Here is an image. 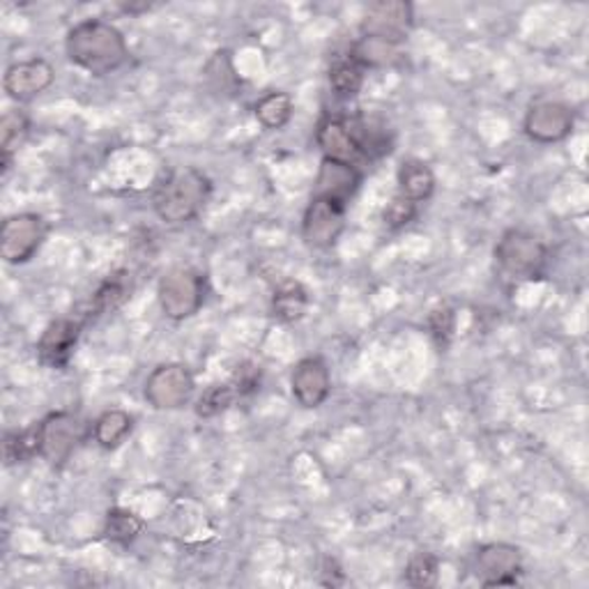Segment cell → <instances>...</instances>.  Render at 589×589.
<instances>
[{
	"label": "cell",
	"instance_id": "6da1fadb",
	"mask_svg": "<svg viewBox=\"0 0 589 589\" xmlns=\"http://www.w3.org/2000/svg\"><path fill=\"white\" fill-rule=\"evenodd\" d=\"M67 58L90 77H107L129 60V47L120 28L101 19H86L67 30Z\"/></svg>",
	"mask_w": 589,
	"mask_h": 589
},
{
	"label": "cell",
	"instance_id": "7a4b0ae2",
	"mask_svg": "<svg viewBox=\"0 0 589 589\" xmlns=\"http://www.w3.org/2000/svg\"><path fill=\"white\" fill-rule=\"evenodd\" d=\"M213 196V180L194 166H178L166 173V178L155 187L153 210L168 224L180 226L194 222Z\"/></svg>",
	"mask_w": 589,
	"mask_h": 589
},
{
	"label": "cell",
	"instance_id": "3957f363",
	"mask_svg": "<svg viewBox=\"0 0 589 589\" xmlns=\"http://www.w3.org/2000/svg\"><path fill=\"white\" fill-rule=\"evenodd\" d=\"M495 265L507 282H537L546 274L550 252L546 242L526 228H509L495 245Z\"/></svg>",
	"mask_w": 589,
	"mask_h": 589
},
{
	"label": "cell",
	"instance_id": "277c9868",
	"mask_svg": "<svg viewBox=\"0 0 589 589\" xmlns=\"http://www.w3.org/2000/svg\"><path fill=\"white\" fill-rule=\"evenodd\" d=\"M207 282L198 269L192 267H176L161 276L157 286V300L161 306V314L168 321H187L196 316L200 306L205 304Z\"/></svg>",
	"mask_w": 589,
	"mask_h": 589
},
{
	"label": "cell",
	"instance_id": "5b68a950",
	"mask_svg": "<svg viewBox=\"0 0 589 589\" xmlns=\"http://www.w3.org/2000/svg\"><path fill=\"white\" fill-rule=\"evenodd\" d=\"M49 226L38 213H19L3 222L0 228V258L10 265H23L40 252Z\"/></svg>",
	"mask_w": 589,
	"mask_h": 589
},
{
	"label": "cell",
	"instance_id": "8992f818",
	"mask_svg": "<svg viewBox=\"0 0 589 589\" xmlns=\"http://www.w3.org/2000/svg\"><path fill=\"white\" fill-rule=\"evenodd\" d=\"M414 28V8L405 0H380L369 6L360 32L362 38H371L392 47H401L408 42Z\"/></svg>",
	"mask_w": 589,
	"mask_h": 589
},
{
	"label": "cell",
	"instance_id": "52a82bcc",
	"mask_svg": "<svg viewBox=\"0 0 589 589\" xmlns=\"http://www.w3.org/2000/svg\"><path fill=\"white\" fill-rule=\"evenodd\" d=\"M196 390V380L189 366L168 362L153 369L146 377L144 396L155 410H180L185 408Z\"/></svg>",
	"mask_w": 589,
	"mask_h": 589
},
{
	"label": "cell",
	"instance_id": "ba28073f",
	"mask_svg": "<svg viewBox=\"0 0 589 589\" xmlns=\"http://www.w3.org/2000/svg\"><path fill=\"white\" fill-rule=\"evenodd\" d=\"M84 422L72 412H51L40 420V444L42 459L51 465H62L77 452L84 440Z\"/></svg>",
	"mask_w": 589,
	"mask_h": 589
},
{
	"label": "cell",
	"instance_id": "9c48e42d",
	"mask_svg": "<svg viewBox=\"0 0 589 589\" xmlns=\"http://www.w3.org/2000/svg\"><path fill=\"white\" fill-rule=\"evenodd\" d=\"M523 573L521 550L511 543H487L474 556V576L483 587H513Z\"/></svg>",
	"mask_w": 589,
	"mask_h": 589
},
{
	"label": "cell",
	"instance_id": "30bf717a",
	"mask_svg": "<svg viewBox=\"0 0 589 589\" xmlns=\"http://www.w3.org/2000/svg\"><path fill=\"white\" fill-rule=\"evenodd\" d=\"M576 114L565 101H537L528 109L523 129L534 144H560L571 136Z\"/></svg>",
	"mask_w": 589,
	"mask_h": 589
},
{
	"label": "cell",
	"instance_id": "8fae6325",
	"mask_svg": "<svg viewBox=\"0 0 589 589\" xmlns=\"http://www.w3.org/2000/svg\"><path fill=\"white\" fill-rule=\"evenodd\" d=\"M345 213H349V207L311 196L302 219V237L306 245L314 249H330L336 245L345 228Z\"/></svg>",
	"mask_w": 589,
	"mask_h": 589
},
{
	"label": "cell",
	"instance_id": "7c38bea8",
	"mask_svg": "<svg viewBox=\"0 0 589 589\" xmlns=\"http://www.w3.org/2000/svg\"><path fill=\"white\" fill-rule=\"evenodd\" d=\"M81 332H84V323L75 318H58L49 323L38 341L40 364L53 371L67 369L75 357Z\"/></svg>",
	"mask_w": 589,
	"mask_h": 589
},
{
	"label": "cell",
	"instance_id": "4fadbf2b",
	"mask_svg": "<svg viewBox=\"0 0 589 589\" xmlns=\"http://www.w3.org/2000/svg\"><path fill=\"white\" fill-rule=\"evenodd\" d=\"M291 392L295 401L314 410L321 408L332 394V375L323 357H304L293 366L291 373Z\"/></svg>",
	"mask_w": 589,
	"mask_h": 589
},
{
	"label": "cell",
	"instance_id": "5bb4252c",
	"mask_svg": "<svg viewBox=\"0 0 589 589\" xmlns=\"http://www.w3.org/2000/svg\"><path fill=\"white\" fill-rule=\"evenodd\" d=\"M316 144L323 150V159L343 161L353 166H357V161L364 159L351 118L323 116L316 127Z\"/></svg>",
	"mask_w": 589,
	"mask_h": 589
},
{
	"label": "cell",
	"instance_id": "9a60e30c",
	"mask_svg": "<svg viewBox=\"0 0 589 589\" xmlns=\"http://www.w3.org/2000/svg\"><path fill=\"white\" fill-rule=\"evenodd\" d=\"M56 81V69L45 58H30L8 67L3 88L17 101H30L45 90H49Z\"/></svg>",
	"mask_w": 589,
	"mask_h": 589
},
{
	"label": "cell",
	"instance_id": "2e32d148",
	"mask_svg": "<svg viewBox=\"0 0 589 589\" xmlns=\"http://www.w3.org/2000/svg\"><path fill=\"white\" fill-rule=\"evenodd\" d=\"M362 180H364V176L357 166L323 159L321 168H318V176H316V185H314V196L349 207L351 200L355 198Z\"/></svg>",
	"mask_w": 589,
	"mask_h": 589
},
{
	"label": "cell",
	"instance_id": "e0dca14e",
	"mask_svg": "<svg viewBox=\"0 0 589 589\" xmlns=\"http://www.w3.org/2000/svg\"><path fill=\"white\" fill-rule=\"evenodd\" d=\"M131 291H134V279L127 269L111 272L92 293L88 318L92 321L99 316L114 314V311H118L131 297Z\"/></svg>",
	"mask_w": 589,
	"mask_h": 589
},
{
	"label": "cell",
	"instance_id": "ac0fdd59",
	"mask_svg": "<svg viewBox=\"0 0 589 589\" xmlns=\"http://www.w3.org/2000/svg\"><path fill=\"white\" fill-rule=\"evenodd\" d=\"M396 180H399V194L414 200L418 205L429 200L435 192V173L422 159H414V157L403 159L396 173Z\"/></svg>",
	"mask_w": 589,
	"mask_h": 589
},
{
	"label": "cell",
	"instance_id": "d6986e66",
	"mask_svg": "<svg viewBox=\"0 0 589 589\" xmlns=\"http://www.w3.org/2000/svg\"><path fill=\"white\" fill-rule=\"evenodd\" d=\"M131 431H134L131 414L120 408H114L99 414L92 426V438L104 452H114V449H118L131 435Z\"/></svg>",
	"mask_w": 589,
	"mask_h": 589
},
{
	"label": "cell",
	"instance_id": "ffe728a7",
	"mask_svg": "<svg viewBox=\"0 0 589 589\" xmlns=\"http://www.w3.org/2000/svg\"><path fill=\"white\" fill-rule=\"evenodd\" d=\"M366 79V69L349 53L330 65V86L336 97L353 99L360 95Z\"/></svg>",
	"mask_w": 589,
	"mask_h": 589
},
{
	"label": "cell",
	"instance_id": "44dd1931",
	"mask_svg": "<svg viewBox=\"0 0 589 589\" xmlns=\"http://www.w3.org/2000/svg\"><path fill=\"white\" fill-rule=\"evenodd\" d=\"M254 114H256V120L269 129V131H279L284 129L293 114H295V101L288 92H282V90H274V92H267L263 95L256 107H254Z\"/></svg>",
	"mask_w": 589,
	"mask_h": 589
},
{
	"label": "cell",
	"instance_id": "7402d4cb",
	"mask_svg": "<svg viewBox=\"0 0 589 589\" xmlns=\"http://www.w3.org/2000/svg\"><path fill=\"white\" fill-rule=\"evenodd\" d=\"M308 308V291L300 282H286L274 291L272 311L282 323H297Z\"/></svg>",
	"mask_w": 589,
	"mask_h": 589
},
{
	"label": "cell",
	"instance_id": "603a6c76",
	"mask_svg": "<svg viewBox=\"0 0 589 589\" xmlns=\"http://www.w3.org/2000/svg\"><path fill=\"white\" fill-rule=\"evenodd\" d=\"M144 530H146L144 518L122 507L109 509L107 523H104V537H107V541L122 548L131 546L138 537H141Z\"/></svg>",
	"mask_w": 589,
	"mask_h": 589
},
{
	"label": "cell",
	"instance_id": "cb8c5ba5",
	"mask_svg": "<svg viewBox=\"0 0 589 589\" xmlns=\"http://www.w3.org/2000/svg\"><path fill=\"white\" fill-rule=\"evenodd\" d=\"M30 134V120L23 111L10 109L0 120V155H3V170L10 168L12 157L21 150Z\"/></svg>",
	"mask_w": 589,
	"mask_h": 589
},
{
	"label": "cell",
	"instance_id": "d4e9b609",
	"mask_svg": "<svg viewBox=\"0 0 589 589\" xmlns=\"http://www.w3.org/2000/svg\"><path fill=\"white\" fill-rule=\"evenodd\" d=\"M35 457H42V444H40V422L30 424L28 429L12 431L6 435V463H28Z\"/></svg>",
	"mask_w": 589,
	"mask_h": 589
},
{
	"label": "cell",
	"instance_id": "484cf974",
	"mask_svg": "<svg viewBox=\"0 0 589 589\" xmlns=\"http://www.w3.org/2000/svg\"><path fill=\"white\" fill-rule=\"evenodd\" d=\"M401 47H392L385 42H377L371 38H360L351 47V56L364 67V69H383V67H394L401 62L403 53L399 51Z\"/></svg>",
	"mask_w": 589,
	"mask_h": 589
},
{
	"label": "cell",
	"instance_id": "4316f807",
	"mask_svg": "<svg viewBox=\"0 0 589 589\" xmlns=\"http://www.w3.org/2000/svg\"><path fill=\"white\" fill-rule=\"evenodd\" d=\"M237 399H239V394L233 387L230 380H228V383H217V385L207 387L200 394V399L196 401V414H198V418H203V420L217 418V414L226 412Z\"/></svg>",
	"mask_w": 589,
	"mask_h": 589
},
{
	"label": "cell",
	"instance_id": "83f0119b",
	"mask_svg": "<svg viewBox=\"0 0 589 589\" xmlns=\"http://www.w3.org/2000/svg\"><path fill=\"white\" fill-rule=\"evenodd\" d=\"M440 560L429 550L414 552L405 567V582L412 587H433L438 582Z\"/></svg>",
	"mask_w": 589,
	"mask_h": 589
},
{
	"label": "cell",
	"instance_id": "f1b7e54d",
	"mask_svg": "<svg viewBox=\"0 0 589 589\" xmlns=\"http://www.w3.org/2000/svg\"><path fill=\"white\" fill-rule=\"evenodd\" d=\"M205 75H207V79H210V84L215 86V90L228 92V90H233L237 86V75H235V67L230 62L228 51H217L213 56V60L207 62Z\"/></svg>",
	"mask_w": 589,
	"mask_h": 589
},
{
	"label": "cell",
	"instance_id": "f546056e",
	"mask_svg": "<svg viewBox=\"0 0 589 589\" xmlns=\"http://www.w3.org/2000/svg\"><path fill=\"white\" fill-rule=\"evenodd\" d=\"M414 217H418V203L401 194H396L383 210V219L392 230L405 228L408 224H412Z\"/></svg>",
	"mask_w": 589,
	"mask_h": 589
},
{
	"label": "cell",
	"instance_id": "4dcf8cb0",
	"mask_svg": "<svg viewBox=\"0 0 589 589\" xmlns=\"http://www.w3.org/2000/svg\"><path fill=\"white\" fill-rule=\"evenodd\" d=\"M454 325H457L454 311L446 308V306L435 308L433 314L429 316V330H431V334H433V338H435V343L440 345V349H444V345L452 341Z\"/></svg>",
	"mask_w": 589,
	"mask_h": 589
},
{
	"label": "cell",
	"instance_id": "1f68e13d",
	"mask_svg": "<svg viewBox=\"0 0 589 589\" xmlns=\"http://www.w3.org/2000/svg\"><path fill=\"white\" fill-rule=\"evenodd\" d=\"M230 383L237 390L239 399H245V396L258 392V385H261V366H256L252 362H245L242 366H237V371L230 377Z\"/></svg>",
	"mask_w": 589,
	"mask_h": 589
}]
</instances>
